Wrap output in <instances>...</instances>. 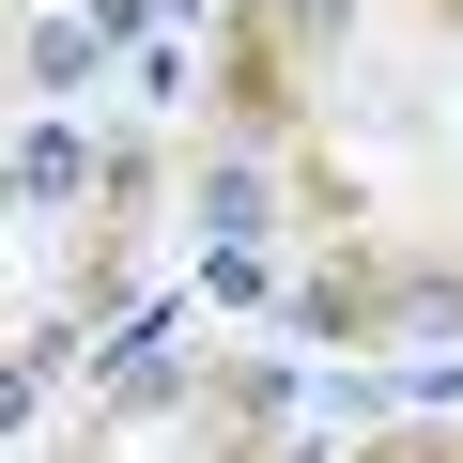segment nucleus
I'll list each match as a JSON object with an SVG mask.
<instances>
[{
  "mask_svg": "<svg viewBox=\"0 0 463 463\" xmlns=\"http://www.w3.org/2000/svg\"><path fill=\"white\" fill-rule=\"evenodd\" d=\"M78 185H93V139L32 124V139H16V201H78Z\"/></svg>",
  "mask_w": 463,
  "mask_h": 463,
  "instance_id": "nucleus-1",
  "label": "nucleus"
},
{
  "mask_svg": "<svg viewBox=\"0 0 463 463\" xmlns=\"http://www.w3.org/2000/svg\"><path fill=\"white\" fill-rule=\"evenodd\" d=\"M93 32L109 16H32V93H78L93 78Z\"/></svg>",
  "mask_w": 463,
  "mask_h": 463,
  "instance_id": "nucleus-2",
  "label": "nucleus"
},
{
  "mask_svg": "<svg viewBox=\"0 0 463 463\" xmlns=\"http://www.w3.org/2000/svg\"><path fill=\"white\" fill-rule=\"evenodd\" d=\"M201 216H216V232H263V170H248V155H232V170L201 185Z\"/></svg>",
  "mask_w": 463,
  "mask_h": 463,
  "instance_id": "nucleus-3",
  "label": "nucleus"
},
{
  "mask_svg": "<svg viewBox=\"0 0 463 463\" xmlns=\"http://www.w3.org/2000/svg\"><path fill=\"white\" fill-rule=\"evenodd\" d=\"M279 16H294V32H340V16H355V0H279Z\"/></svg>",
  "mask_w": 463,
  "mask_h": 463,
  "instance_id": "nucleus-4",
  "label": "nucleus"
}]
</instances>
